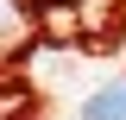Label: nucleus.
Wrapping results in <instances>:
<instances>
[{
    "label": "nucleus",
    "instance_id": "f257e3e1",
    "mask_svg": "<svg viewBox=\"0 0 126 120\" xmlns=\"http://www.w3.org/2000/svg\"><path fill=\"white\" fill-rule=\"evenodd\" d=\"M25 32H32V6L25 0H0V57L25 44Z\"/></svg>",
    "mask_w": 126,
    "mask_h": 120
},
{
    "label": "nucleus",
    "instance_id": "f03ea898",
    "mask_svg": "<svg viewBox=\"0 0 126 120\" xmlns=\"http://www.w3.org/2000/svg\"><path fill=\"white\" fill-rule=\"evenodd\" d=\"M82 120H126V76L107 82V89H94L88 107H82Z\"/></svg>",
    "mask_w": 126,
    "mask_h": 120
}]
</instances>
